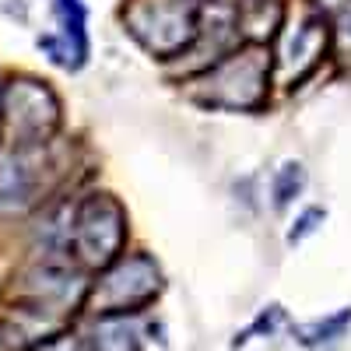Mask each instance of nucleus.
Returning a JSON list of instances; mask_svg holds the SVG:
<instances>
[{
  "label": "nucleus",
  "instance_id": "5",
  "mask_svg": "<svg viewBox=\"0 0 351 351\" xmlns=\"http://www.w3.org/2000/svg\"><path fill=\"white\" fill-rule=\"evenodd\" d=\"M127 28L155 56H176L197 43L200 21L193 0H134L127 11Z\"/></svg>",
  "mask_w": 351,
  "mask_h": 351
},
{
  "label": "nucleus",
  "instance_id": "11",
  "mask_svg": "<svg viewBox=\"0 0 351 351\" xmlns=\"http://www.w3.org/2000/svg\"><path fill=\"white\" fill-rule=\"evenodd\" d=\"M306 186V169L299 162H285L274 176V208H288Z\"/></svg>",
  "mask_w": 351,
  "mask_h": 351
},
{
  "label": "nucleus",
  "instance_id": "10",
  "mask_svg": "<svg viewBox=\"0 0 351 351\" xmlns=\"http://www.w3.org/2000/svg\"><path fill=\"white\" fill-rule=\"evenodd\" d=\"M351 330V306L330 313V316H319V319H309V324H295L291 334L295 341L309 351H334Z\"/></svg>",
  "mask_w": 351,
  "mask_h": 351
},
{
  "label": "nucleus",
  "instance_id": "2",
  "mask_svg": "<svg viewBox=\"0 0 351 351\" xmlns=\"http://www.w3.org/2000/svg\"><path fill=\"white\" fill-rule=\"evenodd\" d=\"M60 123V102L36 77H11L0 88V130L11 137L14 148L43 144Z\"/></svg>",
  "mask_w": 351,
  "mask_h": 351
},
{
  "label": "nucleus",
  "instance_id": "6",
  "mask_svg": "<svg viewBox=\"0 0 351 351\" xmlns=\"http://www.w3.org/2000/svg\"><path fill=\"white\" fill-rule=\"evenodd\" d=\"M46 144L49 141L25 144V148H14L0 162V215H21L32 204H39L43 193L49 190L56 162Z\"/></svg>",
  "mask_w": 351,
  "mask_h": 351
},
{
  "label": "nucleus",
  "instance_id": "7",
  "mask_svg": "<svg viewBox=\"0 0 351 351\" xmlns=\"http://www.w3.org/2000/svg\"><path fill=\"white\" fill-rule=\"evenodd\" d=\"M28 351H141V341L123 316H99L95 324L39 341Z\"/></svg>",
  "mask_w": 351,
  "mask_h": 351
},
{
  "label": "nucleus",
  "instance_id": "1",
  "mask_svg": "<svg viewBox=\"0 0 351 351\" xmlns=\"http://www.w3.org/2000/svg\"><path fill=\"white\" fill-rule=\"evenodd\" d=\"M127 239V211L112 193H88L71 211L67 253L84 271H106L120 260Z\"/></svg>",
  "mask_w": 351,
  "mask_h": 351
},
{
  "label": "nucleus",
  "instance_id": "14",
  "mask_svg": "<svg viewBox=\"0 0 351 351\" xmlns=\"http://www.w3.org/2000/svg\"><path fill=\"white\" fill-rule=\"evenodd\" d=\"M337 28H341V39H344V46L351 49V4L341 11V21H337Z\"/></svg>",
  "mask_w": 351,
  "mask_h": 351
},
{
  "label": "nucleus",
  "instance_id": "13",
  "mask_svg": "<svg viewBox=\"0 0 351 351\" xmlns=\"http://www.w3.org/2000/svg\"><path fill=\"white\" fill-rule=\"evenodd\" d=\"M319 221H324V211H319V208H309V211L295 221V228L288 232V243H302V239L309 236V232H316V225H319Z\"/></svg>",
  "mask_w": 351,
  "mask_h": 351
},
{
  "label": "nucleus",
  "instance_id": "12",
  "mask_svg": "<svg viewBox=\"0 0 351 351\" xmlns=\"http://www.w3.org/2000/svg\"><path fill=\"white\" fill-rule=\"evenodd\" d=\"M281 319H285L281 306H267V309H263V313L253 319V327H250V330H243V334L236 337V348H239V344H246V341H250V337H256V334H274Z\"/></svg>",
  "mask_w": 351,
  "mask_h": 351
},
{
  "label": "nucleus",
  "instance_id": "3",
  "mask_svg": "<svg viewBox=\"0 0 351 351\" xmlns=\"http://www.w3.org/2000/svg\"><path fill=\"white\" fill-rule=\"evenodd\" d=\"M267 53L246 46L239 53L218 60L204 74V88L197 99L204 106H221V109H256L267 99Z\"/></svg>",
  "mask_w": 351,
  "mask_h": 351
},
{
  "label": "nucleus",
  "instance_id": "9",
  "mask_svg": "<svg viewBox=\"0 0 351 351\" xmlns=\"http://www.w3.org/2000/svg\"><path fill=\"white\" fill-rule=\"evenodd\" d=\"M327 46V21L319 14H309L295 32H291L285 39V49H281V64L291 71L295 67V74H302L306 67H313V60L319 56V49Z\"/></svg>",
  "mask_w": 351,
  "mask_h": 351
},
{
  "label": "nucleus",
  "instance_id": "8",
  "mask_svg": "<svg viewBox=\"0 0 351 351\" xmlns=\"http://www.w3.org/2000/svg\"><path fill=\"white\" fill-rule=\"evenodd\" d=\"M56 21L60 32L56 36H39V49L49 53L53 64H60L67 71H77L88 56V36H84V21L88 11L81 0H56Z\"/></svg>",
  "mask_w": 351,
  "mask_h": 351
},
{
  "label": "nucleus",
  "instance_id": "4",
  "mask_svg": "<svg viewBox=\"0 0 351 351\" xmlns=\"http://www.w3.org/2000/svg\"><path fill=\"white\" fill-rule=\"evenodd\" d=\"M162 291L158 263L148 253H134L127 260H116L106 267L99 285L88 291V306L95 316H127L144 309Z\"/></svg>",
  "mask_w": 351,
  "mask_h": 351
}]
</instances>
